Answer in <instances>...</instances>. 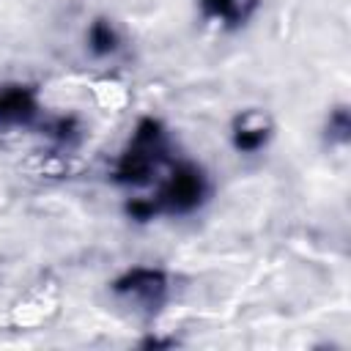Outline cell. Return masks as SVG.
<instances>
[{
  "label": "cell",
  "mask_w": 351,
  "mask_h": 351,
  "mask_svg": "<svg viewBox=\"0 0 351 351\" xmlns=\"http://www.w3.org/2000/svg\"><path fill=\"white\" fill-rule=\"evenodd\" d=\"M244 5H247V0H203L206 14L222 16V19H230V22H236V19H241L247 14Z\"/></svg>",
  "instance_id": "cell-1"
},
{
  "label": "cell",
  "mask_w": 351,
  "mask_h": 351,
  "mask_svg": "<svg viewBox=\"0 0 351 351\" xmlns=\"http://www.w3.org/2000/svg\"><path fill=\"white\" fill-rule=\"evenodd\" d=\"M90 44H93V49L96 52H110L112 47H115V36H112V30H110V25H96L93 30H90Z\"/></svg>",
  "instance_id": "cell-2"
}]
</instances>
